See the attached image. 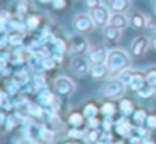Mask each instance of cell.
<instances>
[{"label": "cell", "mask_w": 156, "mask_h": 144, "mask_svg": "<svg viewBox=\"0 0 156 144\" xmlns=\"http://www.w3.org/2000/svg\"><path fill=\"white\" fill-rule=\"evenodd\" d=\"M106 64H108L109 70H112V72H121V70L129 67V55L122 49H112V50H109Z\"/></svg>", "instance_id": "cell-1"}, {"label": "cell", "mask_w": 156, "mask_h": 144, "mask_svg": "<svg viewBox=\"0 0 156 144\" xmlns=\"http://www.w3.org/2000/svg\"><path fill=\"white\" fill-rule=\"evenodd\" d=\"M124 90H126V86L121 82V80L112 79V80H108V82L102 86L101 94L104 97H108V99H119V97H122Z\"/></svg>", "instance_id": "cell-2"}, {"label": "cell", "mask_w": 156, "mask_h": 144, "mask_svg": "<svg viewBox=\"0 0 156 144\" xmlns=\"http://www.w3.org/2000/svg\"><path fill=\"white\" fill-rule=\"evenodd\" d=\"M72 23H74V29L77 30L79 33H89L96 25L92 17L87 15V13H77V15L74 17V20H72Z\"/></svg>", "instance_id": "cell-3"}, {"label": "cell", "mask_w": 156, "mask_h": 144, "mask_svg": "<svg viewBox=\"0 0 156 144\" xmlns=\"http://www.w3.org/2000/svg\"><path fill=\"white\" fill-rule=\"evenodd\" d=\"M74 89H76V84L66 76H59L54 80V90L59 96H71L74 92Z\"/></svg>", "instance_id": "cell-4"}, {"label": "cell", "mask_w": 156, "mask_h": 144, "mask_svg": "<svg viewBox=\"0 0 156 144\" xmlns=\"http://www.w3.org/2000/svg\"><path fill=\"white\" fill-rule=\"evenodd\" d=\"M89 49V42L86 37L82 35H76L69 40V52H72L74 55H82L86 54Z\"/></svg>", "instance_id": "cell-5"}, {"label": "cell", "mask_w": 156, "mask_h": 144, "mask_svg": "<svg viewBox=\"0 0 156 144\" xmlns=\"http://www.w3.org/2000/svg\"><path fill=\"white\" fill-rule=\"evenodd\" d=\"M109 10H111V9H108V7H104V5H101V7H98V9L91 10V17H92V20H94L96 25H99V27L108 25L109 19H111Z\"/></svg>", "instance_id": "cell-6"}, {"label": "cell", "mask_w": 156, "mask_h": 144, "mask_svg": "<svg viewBox=\"0 0 156 144\" xmlns=\"http://www.w3.org/2000/svg\"><path fill=\"white\" fill-rule=\"evenodd\" d=\"M71 69H72V72H74L76 76L84 77V76H87V74H91V64H89L86 59H82V55H77L74 60H72Z\"/></svg>", "instance_id": "cell-7"}, {"label": "cell", "mask_w": 156, "mask_h": 144, "mask_svg": "<svg viewBox=\"0 0 156 144\" xmlns=\"http://www.w3.org/2000/svg\"><path fill=\"white\" fill-rule=\"evenodd\" d=\"M148 45H149V39L144 35H138L134 40L131 42V52L134 57H143L148 50Z\"/></svg>", "instance_id": "cell-8"}, {"label": "cell", "mask_w": 156, "mask_h": 144, "mask_svg": "<svg viewBox=\"0 0 156 144\" xmlns=\"http://www.w3.org/2000/svg\"><path fill=\"white\" fill-rule=\"evenodd\" d=\"M121 32H122L121 29H116L111 23L102 27V37H104V40L108 44H111V45H114V44H118L119 40H121Z\"/></svg>", "instance_id": "cell-9"}, {"label": "cell", "mask_w": 156, "mask_h": 144, "mask_svg": "<svg viewBox=\"0 0 156 144\" xmlns=\"http://www.w3.org/2000/svg\"><path fill=\"white\" fill-rule=\"evenodd\" d=\"M108 49H104V47H94V49L89 52V62L91 64H104L106 60H108Z\"/></svg>", "instance_id": "cell-10"}, {"label": "cell", "mask_w": 156, "mask_h": 144, "mask_svg": "<svg viewBox=\"0 0 156 144\" xmlns=\"http://www.w3.org/2000/svg\"><path fill=\"white\" fill-rule=\"evenodd\" d=\"M109 23L111 25H114L116 29H124V27L129 25V19L124 15V13H118V12H112L111 19H109Z\"/></svg>", "instance_id": "cell-11"}, {"label": "cell", "mask_w": 156, "mask_h": 144, "mask_svg": "<svg viewBox=\"0 0 156 144\" xmlns=\"http://www.w3.org/2000/svg\"><path fill=\"white\" fill-rule=\"evenodd\" d=\"M129 23H131L134 29H144V27H148V19L144 17V13L134 12L129 17Z\"/></svg>", "instance_id": "cell-12"}, {"label": "cell", "mask_w": 156, "mask_h": 144, "mask_svg": "<svg viewBox=\"0 0 156 144\" xmlns=\"http://www.w3.org/2000/svg\"><path fill=\"white\" fill-rule=\"evenodd\" d=\"M109 72V67L108 64H91V76L94 79H104Z\"/></svg>", "instance_id": "cell-13"}, {"label": "cell", "mask_w": 156, "mask_h": 144, "mask_svg": "<svg viewBox=\"0 0 156 144\" xmlns=\"http://www.w3.org/2000/svg\"><path fill=\"white\" fill-rule=\"evenodd\" d=\"M146 84V74L144 72H141V70H136L134 72V76H133V80H131V84H129L128 87H131L134 92H138L139 89H141L143 86Z\"/></svg>", "instance_id": "cell-14"}, {"label": "cell", "mask_w": 156, "mask_h": 144, "mask_svg": "<svg viewBox=\"0 0 156 144\" xmlns=\"http://www.w3.org/2000/svg\"><path fill=\"white\" fill-rule=\"evenodd\" d=\"M129 7H131V2H129V0H109V9H111L112 12L124 13Z\"/></svg>", "instance_id": "cell-15"}, {"label": "cell", "mask_w": 156, "mask_h": 144, "mask_svg": "<svg viewBox=\"0 0 156 144\" xmlns=\"http://www.w3.org/2000/svg\"><path fill=\"white\" fill-rule=\"evenodd\" d=\"M84 119H86V116L82 112H72L71 116L67 117V122L71 124L72 127H81L82 124H84Z\"/></svg>", "instance_id": "cell-16"}, {"label": "cell", "mask_w": 156, "mask_h": 144, "mask_svg": "<svg viewBox=\"0 0 156 144\" xmlns=\"http://www.w3.org/2000/svg\"><path fill=\"white\" fill-rule=\"evenodd\" d=\"M119 111L122 112V116H131V114L134 112V104H133V100L121 99V102H119Z\"/></svg>", "instance_id": "cell-17"}, {"label": "cell", "mask_w": 156, "mask_h": 144, "mask_svg": "<svg viewBox=\"0 0 156 144\" xmlns=\"http://www.w3.org/2000/svg\"><path fill=\"white\" fill-rule=\"evenodd\" d=\"M136 94H138V96L141 97V99H149V97H153V96L156 94V89H154L153 86H149L148 82H146L144 86H143V87H141V89H139Z\"/></svg>", "instance_id": "cell-18"}, {"label": "cell", "mask_w": 156, "mask_h": 144, "mask_svg": "<svg viewBox=\"0 0 156 144\" xmlns=\"http://www.w3.org/2000/svg\"><path fill=\"white\" fill-rule=\"evenodd\" d=\"M98 112H99V109H98V106H96L94 102H87L84 106V109H82V114L86 116V119L96 117V116H98Z\"/></svg>", "instance_id": "cell-19"}, {"label": "cell", "mask_w": 156, "mask_h": 144, "mask_svg": "<svg viewBox=\"0 0 156 144\" xmlns=\"http://www.w3.org/2000/svg\"><path fill=\"white\" fill-rule=\"evenodd\" d=\"M134 72H136V70H133V69H124V70H121V72H119L118 79L121 80L124 86H129V84H131V80H133Z\"/></svg>", "instance_id": "cell-20"}, {"label": "cell", "mask_w": 156, "mask_h": 144, "mask_svg": "<svg viewBox=\"0 0 156 144\" xmlns=\"http://www.w3.org/2000/svg\"><path fill=\"white\" fill-rule=\"evenodd\" d=\"M133 119H134L136 126H143V124H146L148 114H146L144 109H138V111H134V112H133Z\"/></svg>", "instance_id": "cell-21"}, {"label": "cell", "mask_w": 156, "mask_h": 144, "mask_svg": "<svg viewBox=\"0 0 156 144\" xmlns=\"http://www.w3.org/2000/svg\"><path fill=\"white\" fill-rule=\"evenodd\" d=\"M101 112L104 114V116H109V117H112L116 114V104L114 102H111V100H108V102H104L101 106Z\"/></svg>", "instance_id": "cell-22"}, {"label": "cell", "mask_w": 156, "mask_h": 144, "mask_svg": "<svg viewBox=\"0 0 156 144\" xmlns=\"http://www.w3.org/2000/svg\"><path fill=\"white\" fill-rule=\"evenodd\" d=\"M144 74H146V82H148L149 86L156 87V65L149 67V69L146 70Z\"/></svg>", "instance_id": "cell-23"}, {"label": "cell", "mask_w": 156, "mask_h": 144, "mask_svg": "<svg viewBox=\"0 0 156 144\" xmlns=\"http://www.w3.org/2000/svg\"><path fill=\"white\" fill-rule=\"evenodd\" d=\"M82 136H84V131H81V127H74V129H71L67 132L69 139H81Z\"/></svg>", "instance_id": "cell-24"}, {"label": "cell", "mask_w": 156, "mask_h": 144, "mask_svg": "<svg viewBox=\"0 0 156 144\" xmlns=\"http://www.w3.org/2000/svg\"><path fill=\"white\" fill-rule=\"evenodd\" d=\"M22 39H24V37H22V33L14 32L10 37H9V42H10L12 45H20V44H22Z\"/></svg>", "instance_id": "cell-25"}, {"label": "cell", "mask_w": 156, "mask_h": 144, "mask_svg": "<svg viewBox=\"0 0 156 144\" xmlns=\"http://www.w3.org/2000/svg\"><path fill=\"white\" fill-rule=\"evenodd\" d=\"M146 126L148 129H156V114H149L146 119Z\"/></svg>", "instance_id": "cell-26"}, {"label": "cell", "mask_w": 156, "mask_h": 144, "mask_svg": "<svg viewBox=\"0 0 156 144\" xmlns=\"http://www.w3.org/2000/svg\"><path fill=\"white\" fill-rule=\"evenodd\" d=\"M4 126H5V131H10V129H14V127H15V117H14V116L7 117V121L4 122Z\"/></svg>", "instance_id": "cell-27"}, {"label": "cell", "mask_w": 156, "mask_h": 144, "mask_svg": "<svg viewBox=\"0 0 156 144\" xmlns=\"http://www.w3.org/2000/svg\"><path fill=\"white\" fill-rule=\"evenodd\" d=\"M86 5H87V9L94 10V9H98V7H101L102 2L101 0H86Z\"/></svg>", "instance_id": "cell-28"}, {"label": "cell", "mask_w": 156, "mask_h": 144, "mask_svg": "<svg viewBox=\"0 0 156 144\" xmlns=\"http://www.w3.org/2000/svg\"><path fill=\"white\" fill-rule=\"evenodd\" d=\"M102 127H104V131H108V132L112 129V119L109 116H106V119L102 121Z\"/></svg>", "instance_id": "cell-29"}, {"label": "cell", "mask_w": 156, "mask_h": 144, "mask_svg": "<svg viewBox=\"0 0 156 144\" xmlns=\"http://www.w3.org/2000/svg\"><path fill=\"white\" fill-rule=\"evenodd\" d=\"M39 25V17H30L27 20V29H35Z\"/></svg>", "instance_id": "cell-30"}, {"label": "cell", "mask_w": 156, "mask_h": 144, "mask_svg": "<svg viewBox=\"0 0 156 144\" xmlns=\"http://www.w3.org/2000/svg\"><path fill=\"white\" fill-rule=\"evenodd\" d=\"M87 124H89V129H98V126H99L98 117H91V119H87Z\"/></svg>", "instance_id": "cell-31"}, {"label": "cell", "mask_w": 156, "mask_h": 144, "mask_svg": "<svg viewBox=\"0 0 156 144\" xmlns=\"http://www.w3.org/2000/svg\"><path fill=\"white\" fill-rule=\"evenodd\" d=\"M148 27L156 32V19H148Z\"/></svg>", "instance_id": "cell-32"}, {"label": "cell", "mask_w": 156, "mask_h": 144, "mask_svg": "<svg viewBox=\"0 0 156 144\" xmlns=\"http://www.w3.org/2000/svg\"><path fill=\"white\" fill-rule=\"evenodd\" d=\"M141 144H154V141H153L151 137L146 136V137H143V142H141Z\"/></svg>", "instance_id": "cell-33"}, {"label": "cell", "mask_w": 156, "mask_h": 144, "mask_svg": "<svg viewBox=\"0 0 156 144\" xmlns=\"http://www.w3.org/2000/svg\"><path fill=\"white\" fill-rule=\"evenodd\" d=\"M153 47L156 49V35H154V39H153Z\"/></svg>", "instance_id": "cell-34"}, {"label": "cell", "mask_w": 156, "mask_h": 144, "mask_svg": "<svg viewBox=\"0 0 156 144\" xmlns=\"http://www.w3.org/2000/svg\"><path fill=\"white\" fill-rule=\"evenodd\" d=\"M154 13H156V0H154Z\"/></svg>", "instance_id": "cell-35"}, {"label": "cell", "mask_w": 156, "mask_h": 144, "mask_svg": "<svg viewBox=\"0 0 156 144\" xmlns=\"http://www.w3.org/2000/svg\"><path fill=\"white\" fill-rule=\"evenodd\" d=\"M42 2H51V0H42Z\"/></svg>", "instance_id": "cell-36"}, {"label": "cell", "mask_w": 156, "mask_h": 144, "mask_svg": "<svg viewBox=\"0 0 156 144\" xmlns=\"http://www.w3.org/2000/svg\"><path fill=\"white\" fill-rule=\"evenodd\" d=\"M20 2H22V0H20Z\"/></svg>", "instance_id": "cell-37"}]
</instances>
